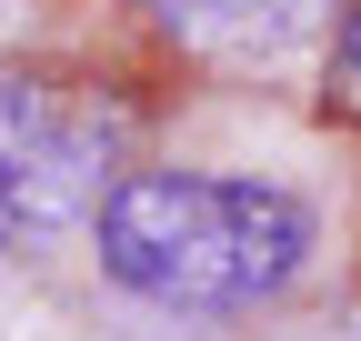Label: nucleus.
<instances>
[{
  "instance_id": "nucleus-1",
  "label": "nucleus",
  "mask_w": 361,
  "mask_h": 341,
  "mask_svg": "<svg viewBox=\"0 0 361 341\" xmlns=\"http://www.w3.org/2000/svg\"><path fill=\"white\" fill-rule=\"evenodd\" d=\"M90 261L151 311H261L311 271L322 211L251 170H121L90 201Z\"/></svg>"
},
{
  "instance_id": "nucleus-2",
  "label": "nucleus",
  "mask_w": 361,
  "mask_h": 341,
  "mask_svg": "<svg viewBox=\"0 0 361 341\" xmlns=\"http://www.w3.org/2000/svg\"><path fill=\"white\" fill-rule=\"evenodd\" d=\"M130 120L71 80H0V241H61L121 181Z\"/></svg>"
},
{
  "instance_id": "nucleus-3",
  "label": "nucleus",
  "mask_w": 361,
  "mask_h": 341,
  "mask_svg": "<svg viewBox=\"0 0 361 341\" xmlns=\"http://www.w3.org/2000/svg\"><path fill=\"white\" fill-rule=\"evenodd\" d=\"M141 11H151L191 61H221V70H291L301 51L331 40L341 0H141Z\"/></svg>"
},
{
  "instance_id": "nucleus-4",
  "label": "nucleus",
  "mask_w": 361,
  "mask_h": 341,
  "mask_svg": "<svg viewBox=\"0 0 361 341\" xmlns=\"http://www.w3.org/2000/svg\"><path fill=\"white\" fill-rule=\"evenodd\" d=\"M331 111L361 120V0H341V20H331Z\"/></svg>"
},
{
  "instance_id": "nucleus-5",
  "label": "nucleus",
  "mask_w": 361,
  "mask_h": 341,
  "mask_svg": "<svg viewBox=\"0 0 361 341\" xmlns=\"http://www.w3.org/2000/svg\"><path fill=\"white\" fill-rule=\"evenodd\" d=\"M341 341H361V311H351V321H341Z\"/></svg>"
}]
</instances>
